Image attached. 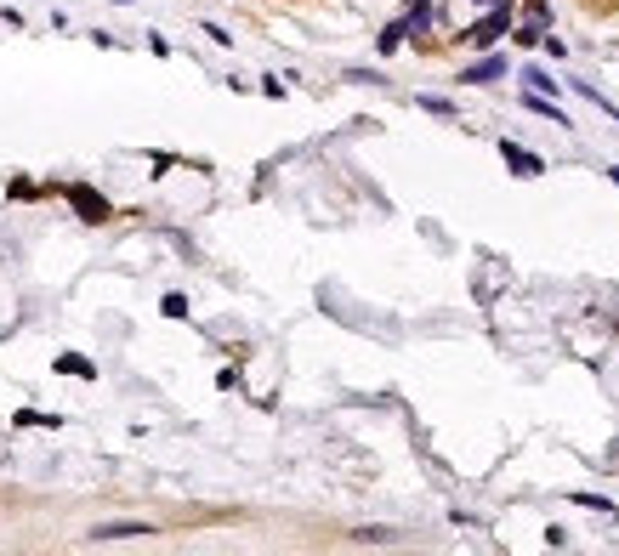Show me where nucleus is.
I'll list each match as a JSON object with an SVG mask.
<instances>
[{
  "label": "nucleus",
  "mask_w": 619,
  "mask_h": 556,
  "mask_svg": "<svg viewBox=\"0 0 619 556\" xmlns=\"http://www.w3.org/2000/svg\"><path fill=\"white\" fill-rule=\"evenodd\" d=\"M137 534H154L148 522H103V528H91V539H137Z\"/></svg>",
  "instance_id": "1"
},
{
  "label": "nucleus",
  "mask_w": 619,
  "mask_h": 556,
  "mask_svg": "<svg viewBox=\"0 0 619 556\" xmlns=\"http://www.w3.org/2000/svg\"><path fill=\"white\" fill-rule=\"evenodd\" d=\"M69 199H74V205H80V216H86V222H103V216H108V205H103V199H97V193H91V188H74Z\"/></svg>",
  "instance_id": "2"
},
{
  "label": "nucleus",
  "mask_w": 619,
  "mask_h": 556,
  "mask_svg": "<svg viewBox=\"0 0 619 556\" xmlns=\"http://www.w3.org/2000/svg\"><path fill=\"white\" fill-rule=\"evenodd\" d=\"M500 154H506V159H512V165H517V176H540V159H534V154H523L517 142H506Z\"/></svg>",
  "instance_id": "3"
},
{
  "label": "nucleus",
  "mask_w": 619,
  "mask_h": 556,
  "mask_svg": "<svg viewBox=\"0 0 619 556\" xmlns=\"http://www.w3.org/2000/svg\"><path fill=\"white\" fill-rule=\"evenodd\" d=\"M506 23H512V18H506V12H495L489 23H478V29H472V40H478V46H489V40L506 35Z\"/></svg>",
  "instance_id": "4"
},
{
  "label": "nucleus",
  "mask_w": 619,
  "mask_h": 556,
  "mask_svg": "<svg viewBox=\"0 0 619 556\" xmlns=\"http://www.w3.org/2000/svg\"><path fill=\"white\" fill-rule=\"evenodd\" d=\"M495 74H500V57H489V63H478V69L466 74V80H495Z\"/></svg>",
  "instance_id": "5"
}]
</instances>
